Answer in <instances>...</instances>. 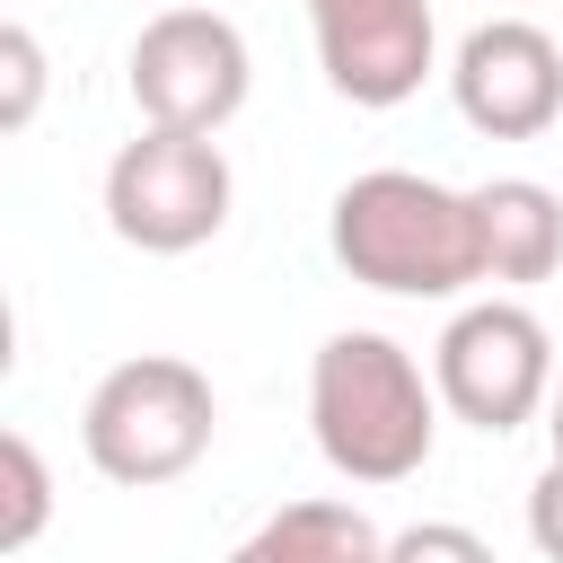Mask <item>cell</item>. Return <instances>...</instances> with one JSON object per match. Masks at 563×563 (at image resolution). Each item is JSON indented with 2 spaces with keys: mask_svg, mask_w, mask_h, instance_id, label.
<instances>
[{
  "mask_svg": "<svg viewBox=\"0 0 563 563\" xmlns=\"http://www.w3.org/2000/svg\"><path fill=\"white\" fill-rule=\"evenodd\" d=\"M545 440H554V457H563V378H554V405H545Z\"/></svg>",
  "mask_w": 563,
  "mask_h": 563,
  "instance_id": "9a60e30c",
  "label": "cell"
},
{
  "mask_svg": "<svg viewBox=\"0 0 563 563\" xmlns=\"http://www.w3.org/2000/svg\"><path fill=\"white\" fill-rule=\"evenodd\" d=\"M229 563H387V537L361 501L308 493V501H282L255 537H238Z\"/></svg>",
  "mask_w": 563,
  "mask_h": 563,
  "instance_id": "30bf717a",
  "label": "cell"
},
{
  "mask_svg": "<svg viewBox=\"0 0 563 563\" xmlns=\"http://www.w3.org/2000/svg\"><path fill=\"white\" fill-rule=\"evenodd\" d=\"M308 35H317V70L334 97L352 106H405L431 62H440V26L431 0H308Z\"/></svg>",
  "mask_w": 563,
  "mask_h": 563,
  "instance_id": "52a82bcc",
  "label": "cell"
},
{
  "mask_svg": "<svg viewBox=\"0 0 563 563\" xmlns=\"http://www.w3.org/2000/svg\"><path fill=\"white\" fill-rule=\"evenodd\" d=\"M449 97L484 141H537L563 114V44L528 18H484L449 53Z\"/></svg>",
  "mask_w": 563,
  "mask_h": 563,
  "instance_id": "ba28073f",
  "label": "cell"
},
{
  "mask_svg": "<svg viewBox=\"0 0 563 563\" xmlns=\"http://www.w3.org/2000/svg\"><path fill=\"white\" fill-rule=\"evenodd\" d=\"M0 484H9L0 545H9V554H26V545L44 537V519H53V475H44V457H35V440H26V431H0Z\"/></svg>",
  "mask_w": 563,
  "mask_h": 563,
  "instance_id": "8fae6325",
  "label": "cell"
},
{
  "mask_svg": "<svg viewBox=\"0 0 563 563\" xmlns=\"http://www.w3.org/2000/svg\"><path fill=\"white\" fill-rule=\"evenodd\" d=\"M325 246L361 290H387V299H457L466 282H484L475 202L413 167L352 176L325 211Z\"/></svg>",
  "mask_w": 563,
  "mask_h": 563,
  "instance_id": "7a4b0ae2",
  "label": "cell"
},
{
  "mask_svg": "<svg viewBox=\"0 0 563 563\" xmlns=\"http://www.w3.org/2000/svg\"><path fill=\"white\" fill-rule=\"evenodd\" d=\"M528 537L545 563H563V457H545V475L528 484Z\"/></svg>",
  "mask_w": 563,
  "mask_h": 563,
  "instance_id": "5bb4252c",
  "label": "cell"
},
{
  "mask_svg": "<svg viewBox=\"0 0 563 563\" xmlns=\"http://www.w3.org/2000/svg\"><path fill=\"white\" fill-rule=\"evenodd\" d=\"M308 440L343 484H405L431 466L440 387L422 378V361L396 334L343 325L308 361Z\"/></svg>",
  "mask_w": 563,
  "mask_h": 563,
  "instance_id": "6da1fadb",
  "label": "cell"
},
{
  "mask_svg": "<svg viewBox=\"0 0 563 563\" xmlns=\"http://www.w3.org/2000/svg\"><path fill=\"white\" fill-rule=\"evenodd\" d=\"M211 431H220V396H211V378H202L194 361H176V352H132V361H114V369L88 387V405H79V449H88V466H97L106 484H132V493L194 475L202 449H211Z\"/></svg>",
  "mask_w": 563,
  "mask_h": 563,
  "instance_id": "3957f363",
  "label": "cell"
},
{
  "mask_svg": "<svg viewBox=\"0 0 563 563\" xmlns=\"http://www.w3.org/2000/svg\"><path fill=\"white\" fill-rule=\"evenodd\" d=\"M238 176L220 158V141L202 132H158L141 123L114 158H106V229L141 255H194L229 229Z\"/></svg>",
  "mask_w": 563,
  "mask_h": 563,
  "instance_id": "277c9868",
  "label": "cell"
},
{
  "mask_svg": "<svg viewBox=\"0 0 563 563\" xmlns=\"http://www.w3.org/2000/svg\"><path fill=\"white\" fill-rule=\"evenodd\" d=\"M0 79H9L0 123L26 132L35 123V97H44V44H35V26H0Z\"/></svg>",
  "mask_w": 563,
  "mask_h": 563,
  "instance_id": "4fadbf2b",
  "label": "cell"
},
{
  "mask_svg": "<svg viewBox=\"0 0 563 563\" xmlns=\"http://www.w3.org/2000/svg\"><path fill=\"white\" fill-rule=\"evenodd\" d=\"M123 88H132L141 123L220 141L255 88V53H246L238 18H220V9H158L123 53Z\"/></svg>",
  "mask_w": 563,
  "mask_h": 563,
  "instance_id": "8992f818",
  "label": "cell"
},
{
  "mask_svg": "<svg viewBox=\"0 0 563 563\" xmlns=\"http://www.w3.org/2000/svg\"><path fill=\"white\" fill-rule=\"evenodd\" d=\"M387 563H501L466 519H413L387 537Z\"/></svg>",
  "mask_w": 563,
  "mask_h": 563,
  "instance_id": "7c38bea8",
  "label": "cell"
},
{
  "mask_svg": "<svg viewBox=\"0 0 563 563\" xmlns=\"http://www.w3.org/2000/svg\"><path fill=\"white\" fill-rule=\"evenodd\" d=\"M475 202V246H484V282H545L563 264V194L537 176H484L466 185Z\"/></svg>",
  "mask_w": 563,
  "mask_h": 563,
  "instance_id": "9c48e42d",
  "label": "cell"
},
{
  "mask_svg": "<svg viewBox=\"0 0 563 563\" xmlns=\"http://www.w3.org/2000/svg\"><path fill=\"white\" fill-rule=\"evenodd\" d=\"M554 334L537 308L519 299H466L440 343H431V387H440V413L475 422V431H519L554 405Z\"/></svg>",
  "mask_w": 563,
  "mask_h": 563,
  "instance_id": "5b68a950",
  "label": "cell"
}]
</instances>
